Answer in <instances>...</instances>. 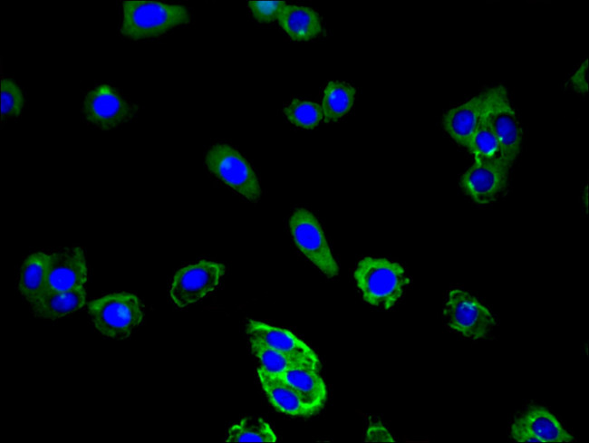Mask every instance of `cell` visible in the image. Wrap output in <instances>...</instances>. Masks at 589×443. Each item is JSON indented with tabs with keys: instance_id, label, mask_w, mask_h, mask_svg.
Segmentation results:
<instances>
[{
	"instance_id": "obj_1",
	"label": "cell",
	"mask_w": 589,
	"mask_h": 443,
	"mask_svg": "<svg viewBox=\"0 0 589 443\" xmlns=\"http://www.w3.org/2000/svg\"><path fill=\"white\" fill-rule=\"evenodd\" d=\"M353 276L364 302L384 310L398 303L410 283L403 266L387 258H362Z\"/></svg>"
},
{
	"instance_id": "obj_2",
	"label": "cell",
	"mask_w": 589,
	"mask_h": 443,
	"mask_svg": "<svg viewBox=\"0 0 589 443\" xmlns=\"http://www.w3.org/2000/svg\"><path fill=\"white\" fill-rule=\"evenodd\" d=\"M191 20L188 9L181 5L156 1H125L120 31L131 40L162 35Z\"/></svg>"
},
{
	"instance_id": "obj_3",
	"label": "cell",
	"mask_w": 589,
	"mask_h": 443,
	"mask_svg": "<svg viewBox=\"0 0 589 443\" xmlns=\"http://www.w3.org/2000/svg\"><path fill=\"white\" fill-rule=\"evenodd\" d=\"M87 309L95 329L104 337L113 340L128 339L144 319L140 299L127 292L96 298L88 303Z\"/></svg>"
},
{
	"instance_id": "obj_4",
	"label": "cell",
	"mask_w": 589,
	"mask_h": 443,
	"mask_svg": "<svg viewBox=\"0 0 589 443\" xmlns=\"http://www.w3.org/2000/svg\"><path fill=\"white\" fill-rule=\"evenodd\" d=\"M443 318L450 331L471 340L486 339L497 324L487 306L469 292L459 288L449 291Z\"/></svg>"
},
{
	"instance_id": "obj_5",
	"label": "cell",
	"mask_w": 589,
	"mask_h": 443,
	"mask_svg": "<svg viewBox=\"0 0 589 443\" xmlns=\"http://www.w3.org/2000/svg\"><path fill=\"white\" fill-rule=\"evenodd\" d=\"M208 170L236 193L250 202H257L261 188L258 178L246 159L233 147L217 143L208 151Z\"/></svg>"
},
{
	"instance_id": "obj_6",
	"label": "cell",
	"mask_w": 589,
	"mask_h": 443,
	"mask_svg": "<svg viewBox=\"0 0 589 443\" xmlns=\"http://www.w3.org/2000/svg\"><path fill=\"white\" fill-rule=\"evenodd\" d=\"M226 273L218 262L200 260L179 269L174 274L169 294L179 308H187L215 291Z\"/></svg>"
},
{
	"instance_id": "obj_7",
	"label": "cell",
	"mask_w": 589,
	"mask_h": 443,
	"mask_svg": "<svg viewBox=\"0 0 589 443\" xmlns=\"http://www.w3.org/2000/svg\"><path fill=\"white\" fill-rule=\"evenodd\" d=\"M289 228L296 247L315 267L330 278L338 274L337 263L312 212L303 207L294 210L289 218Z\"/></svg>"
},
{
	"instance_id": "obj_8",
	"label": "cell",
	"mask_w": 589,
	"mask_h": 443,
	"mask_svg": "<svg viewBox=\"0 0 589 443\" xmlns=\"http://www.w3.org/2000/svg\"><path fill=\"white\" fill-rule=\"evenodd\" d=\"M488 120L498 142L499 159L510 169L519 155L523 130L503 85L491 87Z\"/></svg>"
},
{
	"instance_id": "obj_9",
	"label": "cell",
	"mask_w": 589,
	"mask_h": 443,
	"mask_svg": "<svg viewBox=\"0 0 589 443\" xmlns=\"http://www.w3.org/2000/svg\"><path fill=\"white\" fill-rule=\"evenodd\" d=\"M138 107L112 86L101 83L90 90L82 102V112L88 124L108 130L130 120Z\"/></svg>"
},
{
	"instance_id": "obj_10",
	"label": "cell",
	"mask_w": 589,
	"mask_h": 443,
	"mask_svg": "<svg viewBox=\"0 0 589 443\" xmlns=\"http://www.w3.org/2000/svg\"><path fill=\"white\" fill-rule=\"evenodd\" d=\"M509 169L500 159H474L472 165L460 177L459 186L473 202L488 205L504 191Z\"/></svg>"
},
{
	"instance_id": "obj_11",
	"label": "cell",
	"mask_w": 589,
	"mask_h": 443,
	"mask_svg": "<svg viewBox=\"0 0 589 443\" xmlns=\"http://www.w3.org/2000/svg\"><path fill=\"white\" fill-rule=\"evenodd\" d=\"M87 281L88 268L85 255L82 247H63L49 252L43 294L51 291H67L85 286Z\"/></svg>"
},
{
	"instance_id": "obj_12",
	"label": "cell",
	"mask_w": 589,
	"mask_h": 443,
	"mask_svg": "<svg viewBox=\"0 0 589 443\" xmlns=\"http://www.w3.org/2000/svg\"><path fill=\"white\" fill-rule=\"evenodd\" d=\"M248 340L262 342L289 357L306 362L319 371L321 362L315 352L289 330L250 320L246 324Z\"/></svg>"
},
{
	"instance_id": "obj_13",
	"label": "cell",
	"mask_w": 589,
	"mask_h": 443,
	"mask_svg": "<svg viewBox=\"0 0 589 443\" xmlns=\"http://www.w3.org/2000/svg\"><path fill=\"white\" fill-rule=\"evenodd\" d=\"M488 101V88L444 113L443 128L459 146L467 149L486 111Z\"/></svg>"
},
{
	"instance_id": "obj_14",
	"label": "cell",
	"mask_w": 589,
	"mask_h": 443,
	"mask_svg": "<svg viewBox=\"0 0 589 443\" xmlns=\"http://www.w3.org/2000/svg\"><path fill=\"white\" fill-rule=\"evenodd\" d=\"M256 374L269 402L276 410L298 418H309L316 413L281 375L262 367L257 369Z\"/></svg>"
},
{
	"instance_id": "obj_15",
	"label": "cell",
	"mask_w": 589,
	"mask_h": 443,
	"mask_svg": "<svg viewBox=\"0 0 589 443\" xmlns=\"http://www.w3.org/2000/svg\"><path fill=\"white\" fill-rule=\"evenodd\" d=\"M86 297L85 286L46 292L30 303V310L35 317L56 320L82 309L86 303Z\"/></svg>"
},
{
	"instance_id": "obj_16",
	"label": "cell",
	"mask_w": 589,
	"mask_h": 443,
	"mask_svg": "<svg viewBox=\"0 0 589 443\" xmlns=\"http://www.w3.org/2000/svg\"><path fill=\"white\" fill-rule=\"evenodd\" d=\"M535 434L542 443L571 442L575 437L566 430L558 419L546 407L527 406L514 418Z\"/></svg>"
},
{
	"instance_id": "obj_17",
	"label": "cell",
	"mask_w": 589,
	"mask_h": 443,
	"mask_svg": "<svg viewBox=\"0 0 589 443\" xmlns=\"http://www.w3.org/2000/svg\"><path fill=\"white\" fill-rule=\"evenodd\" d=\"M277 21L288 36L296 42H306L317 37L323 31L319 14L311 7L285 5Z\"/></svg>"
},
{
	"instance_id": "obj_18",
	"label": "cell",
	"mask_w": 589,
	"mask_h": 443,
	"mask_svg": "<svg viewBox=\"0 0 589 443\" xmlns=\"http://www.w3.org/2000/svg\"><path fill=\"white\" fill-rule=\"evenodd\" d=\"M281 375L316 412L325 404L327 387L319 371L299 367L290 369Z\"/></svg>"
},
{
	"instance_id": "obj_19",
	"label": "cell",
	"mask_w": 589,
	"mask_h": 443,
	"mask_svg": "<svg viewBox=\"0 0 589 443\" xmlns=\"http://www.w3.org/2000/svg\"><path fill=\"white\" fill-rule=\"evenodd\" d=\"M48 262L49 253L40 251L27 255L21 265L17 289L29 304L44 292Z\"/></svg>"
},
{
	"instance_id": "obj_20",
	"label": "cell",
	"mask_w": 589,
	"mask_h": 443,
	"mask_svg": "<svg viewBox=\"0 0 589 443\" xmlns=\"http://www.w3.org/2000/svg\"><path fill=\"white\" fill-rule=\"evenodd\" d=\"M356 91L349 83L332 81L323 90L322 109L324 122L337 121L345 116L354 102Z\"/></svg>"
},
{
	"instance_id": "obj_21",
	"label": "cell",
	"mask_w": 589,
	"mask_h": 443,
	"mask_svg": "<svg viewBox=\"0 0 589 443\" xmlns=\"http://www.w3.org/2000/svg\"><path fill=\"white\" fill-rule=\"evenodd\" d=\"M225 441L276 442L277 437L265 419L257 417H246L230 426Z\"/></svg>"
},
{
	"instance_id": "obj_22",
	"label": "cell",
	"mask_w": 589,
	"mask_h": 443,
	"mask_svg": "<svg viewBox=\"0 0 589 443\" xmlns=\"http://www.w3.org/2000/svg\"><path fill=\"white\" fill-rule=\"evenodd\" d=\"M490 97L491 87L488 88V101L486 111L467 147V149L473 155L474 159L490 160L499 159L498 142L488 120Z\"/></svg>"
},
{
	"instance_id": "obj_23",
	"label": "cell",
	"mask_w": 589,
	"mask_h": 443,
	"mask_svg": "<svg viewBox=\"0 0 589 443\" xmlns=\"http://www.w3.org/2000/svg\"><path fill=\"white\" fill-rule=\"evenodd\" d=\"M249 343L252 353L261 364L260 367L268 371L283 373L290 369L299 367L314 369L306 362L289 357L257 341L249 340Z\"/></svg>"
},
{
	"instance_id": "obj_24",
	"label": "cell",
	"mask_w": 589,
	"mask_h": 443,
	"mask_svg": "<svg viewBox=\"0 0 589 443\" xmlns=\"http://www.w3.org/2000/svg\"><path fill=\"white\" fill-rule=\"evenodd\" d=\"M288 120L302 129L315 128L323 118L322 106L318 103L294 99L284 109Z\"/></svg>"
},
{
	"instance_id": "obj_25",
	"label": "cell",
	"mask_w": 589,
	"mask_h": 443,
	"mask_svg": "<svg viewBox=\"0 0 589 443\" xmlns=\"http://www.w3.org/2000/svg\"><path fill=\"white\" fill-rule=\"evenodd\" d=\"M24 106V99L17 83L8 78L1 80L2 117H16Z\"/></svg>"
},
{
	"instance_id": "obj_26",
	"label": "cell",
	"mask_w": 589,
	"mask_h": 443,
	"mask_svg": "<svg viewBox=\"0 0 589 443\" xmlns=\"http://www.w3.org/2000/svg\"><path fill=\"white\" fill-rule=\"evenodd\" d=\"M285 5L282 1H250L248 7L253 16L259 22H272Z\"/></svg>"
},
{
	"instance_id": "obj_27",
	"label": "cell",
	"mask_w": 589,
	"mask_h": 443,
	"mask_svg": "<svg viewBox=\"0 0 589 443\" xmlns=\"http://www.w3.org/2000/svg\"><path fill=\"white\" fill-rule=\"evenodd\" d=\"M365 442H395L390 431L380 421H372L366 429Z\"/></svg>"
},
{
	"instance_id": "obj_28",
	"label": "cell",
	"mask_w": 589,
	"mask_h": 443,
	"mask_svg": "<svg viewBox=\"0 0 589 443\" xmlns=\"http://www.w3.org/2000/svg\"><path fill=\"white\" fill-rule=\"evenodd\" d=\"M574 91L580 94L588 92V60L585 59L569 78Z\"/></svg>"
},
{
	"instance_id": "obj_29",
	"label": "cell",
	"mask_w": 589,
	"mask_h": 443,
	"mask_svg": "<svg viewBox=\"0 0 589 443\" xmlns=\"http://www.w3.org/2000/svg\"><path fill=\"white\" fill-rule=\"evenodd\" d=\"M509 437L516 442H541L526 427L513 419L509 427Z\"/></svg>"
}]
</instances>
